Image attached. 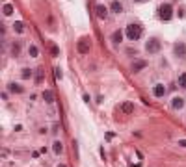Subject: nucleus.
<instances>
[{"instance_id": "1", "label": "nucleus", "mask_w": 186, "mask_h": 167, "mask_svg": "<svg viewBox=\"0 0 186 167\" xmlns=\"http://www.w3.org/2000/svg\"><path fill=\"white\" fill-rule=\"evenodd\" d=\"M142 33H143V30H142V26L140 24H129L127 26V37L130 39V41H138L140 37H142Z\"/></svg>"}, {"instance_id": "2", "label": "nucleus", "mask_w": 186, "mask_h": 167, "mask_svg": "<svg viewBox=\"0 0 186 167\" xmlns=\"http://www.w3.org/2000/svg\"><path fill=\"white\" fill-rule=\"evenodd\" d=\"M158 17H160L162 20H166V22H168V20H171V17H173V6H171V4H168V2H166V4H162V6L158 7Z\"/></svg>"}, {"instance_id": "3", "label": "nucleus", "mask_w": 186, "mask_h": 167, "mask_svg": "<svg viewBox=\"0 0 186 167\" xmlns=\"http://www.w3.org/2000/svg\"><path fill=\"white\" fill-rule=\"evenodd\" d=\"M145 50H147L149 54H157V52L160 50V41H158L157 37H151V39L147 41V45H145Z\"/></svg>"}, {"instance_id": "4", "label": "nucleus", "mask_w": 186, "mask_h": 167, "mask_svg": "<svg viewBox=\"0 0 186 167\" xmlns=\"http://www.w3.org/2000/svg\"><path fill=\"white\" fill-rule=\"evenodd\" d=\"M76 50H78L80 54H89V50H91L89 39H88V37H82V39L78 41V45H76Z\"/></svg>"}, {"instance_id": "5", "label": "nucleus", "mask_w": 186, "mask_h": 167, "mask_svg": "<svg viewBox=\"0 0 186 167\" xmlns=\"http://www.w3.org/2000/svg\"><path fill=\"white\" fill-rule=\"evenodd\" d=\"M173 52H175L177 58H184L186 56V45L184 43H177V45L173 46Z\"/></svg>"}, {"instance_id": "6", "label": "nucleus", "mask_w": 186, "mask_h": 167, "mask_svg": "<svg viewBox=\"0 0 186 167\" xmlns=\"http://www.w3.org/2000/svg\"><path fill=\"white\" fill-rule=\"evenodd\" d=\"M95 11H97V17H99V19H106V17H108V7L102 6V4H97V6H95Z\"/></svg>"}, {"instance_id": "7", "label": "nucleus", "mask_w": 186, "mask_h": 167, "mask_svg": "<svg viewBox=\"0 0 186 167\" xmlns=\"http://www.w3.org/2000/svg\"><path fill=\"white\" fill-rule=\"evenodd\" d=\"M153 93H155V97L162 99V97L166 95V86H164V84H157V86L153 87Z\"/></svg>"}, {"instance_id": "8", "label": "nucleus", "mask_w": 186, "mask_h": 167, "mask_svg": "<svg viewBox=\"0 0 186 167\" xmlns=\"http://www.w3.org/2000/svg\"><path fill=\"white\" fill-rule=\"evenodd\" d=\"M121 110H123L125 115H132V113H134V104H132V102H123Z\"/></svg>"}, {"instance_id": "9", "label": "nucleus", "mask_w": 186, "mask_h": 167, "mask_svg": "<svg viewBox=\"0 0 186 167\" xmlns=\"http://www.w3.org/2000/svg\"><path fill=\"white\" fill-rule=\"evenodd\" d=\"M145 67H147V61L140 59V61H136V63L132 65V71H134V73H140V71H142V69H145Z\"/></svg>"}, {"instance_id": "10", "label": "nucleus", "mask_w": 186, "mask_h": 167, "mask_svg": "<svg viewBox=\"0 0 186 167\" xmlns=\"http://www.w3.org/2000/svg\"><path fill=\"white\" fill-rule=\"evenodd\" d=\"M171 106H173L175 110H181V108L184 106V99H183V97H175L173 102H171Z\"/></svg>"}, {"instance_id": "11", "label": "nucleus", "mask_w": 186, "mask_h": 167, "mask_svg": "<svg viewBox=\"0 0 186 167\" xmlns=\"http://www.w3.org/2000/svg\"><path fill=\"white\" fill-rule=\"evenodd\" d=\"M112 11H114V13H121V11H123V6H121V2L114 0V2H112Z\"/></svg>"}, {"instance_id": "12", "label": "nucleus", "mask_w": 186, "mask_h": 167, "mask_svg": "<svg viewBox=\"0 0 186 167\" xmlns=\"http://www.w3.org/2000/svg\"><path fill=\"white\" fill-rule=\"evenodd\" d=\"M121 39H123V33H121V30H116V32L112 33V41H114V43H121Z\"/></svg>"}, {"instance_id": "13", "label": "nucleus", "mask_w": 186, "mask_h": 167, "mask_svg": "<svg viewBox=\"0 0 186 167\" xmlns=\"http://www.w3.org/2000/svg\"><path fill=\"white\" fill-rule=\"evenodd\" d=\"M7 89H9L11 93H22V91H24L19 84H9V86H7Z\"/></svg>"}, {"instance_id": "14", "label": "nucleus", "mask_w": 186, "mask_h": 167, "mask_svg": "<svg viewBox=\"0 0 186 167\" xmlns=\"http://www.w3.org/2000/svg\"><path fill=\"white\" fill-rule=\"evenodd\" d=\"M43 99H45V102H54V95H52V91H45L43 93Z\"/></svg>"}, {"instance_id": "15", "label": "nucleus", "mask_w": 186, "mask_h": 167, "mask_svg": "<svg viewBox=\"0 0 186 167\" xmlns=\"http://www.w3.org/2000/svg\"><path fill=\"white\" fill-rule=\"evenodd\" d=\"M37 52H39V50H37V46H35V45H30V46H28V54H30L32 58H35V56H37Z\"/></svg>"}, {"instance_id": "16", "label": "nucleus", "mask_w": 186, "mask_h": 167, "mask_svg": "<svg viewBox=\"0 0 186 167\" xmlns=\"http://www.w3.org/2000/svg\"><path fill=\"white\" fill-rule=\"evenodd\" d=\"M13 28H15V30H17V32H19V33H22V32H24V24H22V22H20V20H17V22H15V24H13Z\"/></svg>"}, {"instance_id": "17", "label": "nucleus", "mask_w": 186, "mask_h": 167, "mask_svg": "<svg viewBox=\"0 0 186 167\" xmlns=\"http://www.w3.org/2000/svg\"><path fill=\"white\" fill-rule=\"evenodd\" d=\"M179 86H181L183 89H186V73H183V74L179 76Z\"/></svg>"}, {"instance_id": "18", "label": "nucleus", "mask_w": 186, "mask_h": 167, "mask_svg": "<svg viewBox=\"0 0 186 167\" xmlns=\"http://www.w3.org/2000/svg\"><path fill=\"white\" fill-rule=\"evenodd\" d=\"M13 13V6L11 4H6L4 6V15H11Z\"/></svg>"}, {"instance_id": "19", "label": "nucleus", "mask_w": 186, "mask_h": 167, "mask_svg": "<svg viewBox=\"0 0 186 167\" xmlns=\"http://www.w3.org/2000/svg\"><path fill=\"white\" fill-rule=\"evenodd\" d=\"M61 149H63V147H61V141H56V143H54V152H56V154H60V152H61Z\"/></svg>"}, {"instance_id": "20", "label": "nucleus", "mask_w": 186, "mask_h": 167, "mask_svg": "<svg viewBox=\"0 0 186 167\" xmlns=\"http://www.w3.org/2000/svg\"><path fill=\"white\" fill-rule=\"evenodd\" d=\"M11 52H13V54H15V56H17V54H19V52H20V45H19V43H15V45H13V46H11Z\"/></svg>"}, {"instance_id": "21", "label": "nucleus", "mask_w": 186, "mask_h": 167, "mask_svg": "<svg viewBox=\"0 0 186 167\" xmlns=\"http://www.w3.org/2000/svg\"><path fill=\"white\" fill-rule=\"evenodd\" d=\"M50 54H52V56H58V54H60V50H58V46H56V45H52V46H50Z\"/></svg>"}, {"instance_id": "22", "label": "nucleus", "mask_w": 186, "mask_h": 167, "mask_svg": "<svg viewBox=\"0 0 186 167\" xmlns=\"http://www.w3.org/2000/svg\"><path fill=\"white\" fill-rule=\"evenodd\" d=\"M32 76V71L30 69H22V78H30Z\"/></svg>"}, {"instance_id": "23", "label": "nucleus", "mask_w": 186, "mask_h": 167, "mask_svg": "<svg viewBox=\"0 0 186 167\" xmlns=\"http://www.w3.org/2000/svg\"><path fill=\"white\" fill-rule=\"evenodd\" d=\"M54 71H56V78H61V71L60 69H54Z\"/></svg>"}, {"instance_id": "24", "label": "nucleus", "mask_w": 186, "mask_h": 167, "mask_svg": "<svg viewBox=\"0 0 186 167\" xmlns=\"http://www.w3.org/2000/svg\"><path fill=\"white\" fill-rule=\"evenodd\" d=\"M179 145H181V147H186V139H181V141H179Z\"/></svg>"}, {"instance_id": "25", "label": "nucleus", "mask_w": 186, "mask_h": 167, "mask_svg": "<svg viewBox=\"0 0 186 167\" xmlns=\"http://www.w3.org/2000/svg\"><path fill=\"white\" fill-rule=\"evenodd\" d=\"M58 167H67V165H65V164H60V165H58Z\"/></svg>"}]
</instances>
